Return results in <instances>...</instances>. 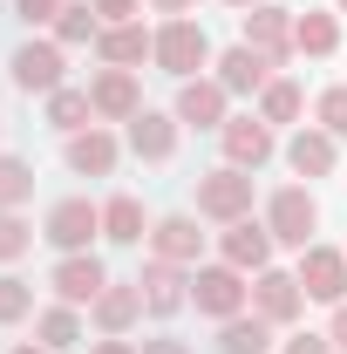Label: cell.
Returning <instances> with one entry per match:
<instances>
[{"instance_id":"d4e9b609","label":"cell","mask_w":347,"mask_h":354,"mask_svg":"<svg viewBox=\"0 0 347 354\" xmlns=\"http://www.w3.org/2000/svg\"><path fill=\"white\" fill-rule=\"evenodd\" d=\"M102 239L136 245V239H143V205H136V198H109V205H102Z\"/></svg>"},{"instance_id":"d6a6232c","label":"cell","mask_w":347,"mask_h":354,"mask_svg":"<svg viewBox=\"0 0 347 354\" xmlns=\"http://www.w3.org/2000/svg\"><path fill=\"white\" fill-rule=\"evenodd\" d=\"M28 307H35V293L21 279H0V320H28Z\"/></svg>"},{"instance_id":"8fae6325","label":"cell","mask_w":347,"mask_h":354,"mask_svg":"<svg viewBox=\"0 0 347 354\" xmlns=\"http://www.w3.org/2000/svg\"><path fill=\"white\" fill-rule=\"evenodd\" d=\"M177 123H191V130H225V82L191 75V82L177 88Z\"/></svg>"},{"instance_id":"5b68a950","label":"cell","mask_w":347,"mask_h":354,"mask_svg":"<svg viewBox=\"0 0 347 354\" xmlns=\"http://www.w3.org/2000/svg\"><path fill=\"white\" fill-rule=\"evenodd\" d=\"M191 300H198V313L232 320V313L245 307V279H238V266H198V279H191Z\"/></svg>"},{"instance_id":"8d00e7d4","label":"cell","mask_w":347,"mask_h":354,"mask_svg":"<svg viewBox=\"0 0 347 354\" xmlns=\"http://www.w3.org/2000/svg\"><path fill=\"white\" fill-rule=\"evenodd\" d=\"M327 341H334V348L347 354V300H341V307H334V327H327Z\"/></svg>"},{"instance_id":"4fadbf2b","label":"cell","mask_w":347,"mask_h":354,"mask_svg":"<svg viewBox=\"0 0 347 354\" xmlns=\"http://www.w3.org/2000/svg\"><path fill=\"white\" fill-rule=\"evenodd\" d=\"M88 102H95V116H109V123H130L136 109H143V95H136V75L130 68H102L95 88H88Z\"/></svg>"},{"instance_id":"83f0119b","label":"cell","mask_w":347,"mask_h":354,"mask_svg":"<svg viewBox=\"0 0 347 354\" xmlns=\"http://www.w3.org/2000/svg\"><path fill=\"white\" fill-rule=\"evenodd\" d=\"M88 35H95V7H88V0H68V7L55 14V41L68 48V41H88Z\"/></svg>"},{"instance_id":"484cf974","label":"cell","mask_w":347,"mask_h":354,"mask_svg":"<svg viewBox=\"0 0 347 354\" xmlns=\"http://www.w3.org/2000/svg\"><path fill=\"white\" fill-rule=\"evenodd\" d=\"M88 116H95L88 88H55V95H48V123H55V130H82Z\"/></svg>"},{"instance_id":"f1b7e54d","label":"cell","mask_w":347,"mask_h":354,"mask_svg":"<svg viewBox=\"0 0 347 354\" xmlns=\"http://www.w3.org/2000/svg\"><path fill=\"white\" fill-rule=\"evenodd\" d=\"M82 327H75V307H48L41 313V348H75Z\"/></svg>"},{"instance_id":"2e32d148","label":"cell","mask_w":347,"mask_h":354,"mask_svg":"<svg viewBox=\"0 0 347 354\" xmlns=\"http://www.w3.org/2000/svg\"><path fill=\"white\" fill-rule=\"evenodd\" d=\"M136 286H143V307H150V313H177L184 300H191V293H184V272H177L171 259H150Z\"/></svg>"},{"instance_id":"e575fe53","label":"cell","mask_w":347,"mask_h":354,"mask_svg":"<svg viewBox=\"0 0 347 354\" xmlns=\"http://www.w3.org/2000/svg\"><path fill=\"white\" fill-rule=\"evenodd\" d=\"M88 7H95L109 28H116V21H130V14H143V0H88Z\"/></svg>"},{"instance_id":"44dd1931","label":"cell","mask_w":347,"mask_h":354,"mask_svg":"<svg viewBox=\"0 0 347 354\" xmlns=\"http://www.w3.org/2000/svg\"><path fill=\"white\" fill-rule=\"evenodd\" d=\"M150 245H157V259H171V266H191L198 252H205V232L191 218H164L157 232H150Z\"/></svg>"},{"instance_id":"4dcf8cb0","label":"cell","mask_w":347,"mask_h":354,"mask_svg":"<svg viewBox=\"0 0 347 354\" xmlns=\"http://www.w3.org/2000/svg\"><path fill=\"white\" fill-rule=\"evenodd\" d=\"M35 245V225L21 218V212H0V259H21Z\"/></svg>"},{"instance_id":"603a6c76","label":"cell","mask_w":347,"mask_h":354,"mask_svg":"<svg viewBox=\"0 0 347 354\" xmlns=\"http://www.w3.org/2000/svg\"><path fill=\"white\" fill-rule=\"evenodd\" d=\"M136 313H143V286H102V300H95V320H102V327H109V334H123V327H130Z\"/></svg>"},{"instance_id":"9a60e30c","label":"cell","mask_w":347,"mask_h":354,"mask_svg":"<svg viewBox=\"0 0 347 354\" xmlns=\"http://www.w3.org/2000/svg\"><path fill=\"white\" fill-rule=\"evenodd\" d=\"M245 48H259V55H272V62H279V55H293V14H279V7H252V14H245Z\"/></svg>"},{"instance_id":"d6986e66","label":"cell","mask_w":347,"mask_h":354,"mask_svg":"<svg viewBox=\"0 0 347 354\" xmlns=\"http://www.w3.org/2000/svg\"><path fill=\"white\" fill-rule=\"evenodd\" d=\"M68 171L109 177V171H116V136H109V130H75V136H68Z\"/></svg>"},{"instance_id":"30bf717a","label":"cell","mask_w":347,"mask_h":354,"mask_svg":"<svg viewBox=\"0 0 347 354\" xmlns=\"http://www.w3.org/2000/svg\"><path fill=\"white\" fill-rule=\"evenodd\" d=\"M218 82H225V95H252V88L272 82V55H259V48H225L218 55Z\"/></svg>"},{"instance_id":"ab89813d","label":"cell","mask_w":347,"mask_h":354,"mask_svg":"<svg viewBox=\"0 0 347 354\" xmlns=\"http://www.w3.org/2000/svg\"><path fill=\"white\" fill-rule=\"evenodd\" d=\"M95 354H136V348H123V341H102V348H95Z\"/></svg>"},{"instance_id":"ac0fdd59","label":"cell","mask_w":347,"mask_h":354,"mask_svg":"<svg viewBox=\"0 0 347 354\" xmlns=\"http://www.w3.org/2000/svg\"><path fill=\"white\" fill-rule=\"evenodd\" d=\"M130 150H136V157H150V164H164V157L177 150V123H171V116H157V109H136V116H130Z\"/></svg>"},{"instance_id":"d590c367","label":"cell","mask_w":347,"mask_h":354,"mask_svg":"<svg viewBox=\"0 0 347 354\" xmlns=\"http://www.w3.org/2000/svg\"><path fill=\"white\" fill-rule=\"evenodd\" d=\"M286 354H341V348H334L327 334H293V341H286Z\"/></svg>"},{"instance_id":"ba28073f","label":"cell","mask_w":347,"mask_h":354,"mask_svg":"<svg viewBox=\"0 0 347 354\" xmlns=\"http://www.w3.org/2000/svg\"><path fill=\"white\" fill-rule=\"evenodd\" d=\"M300 300H306L300 272H272V266H265V272H259V286H252V307H259L265 320H272V327L300 320Z\"/></svg>"},{"instance_id":"9c48e42d","label":"cell","mask_w":347,"mask_h":354,"mask_svg":"<svg viewBox=\"0 0 347 354\" xmlns=\"http://www.w3.org/2000/svg\"><path fill=\"white\" fill-rule=\"evenodd\" d=\"M95 232H102V212H95L88 198H62V205L48 212V239H55L62 252H82Z\"/></svg>"},{"instance_id":"1f68e13d","label":"cell","mask_w":347,"mask_h":354,"mask_svg":"<svg viewBox=\"0 0 347 354\" xmlns=\"http://www.w3.org/2000/svg\"><path fill=\"white\" fill-rule=\"evenodd\" d=\"M320 130L347 136V88H327V95H320Z\"/></svg>"},{"instance_id":"cb8c5ba5","label":"cell","mask_w":347,"mask_h":354,"mask_svg":"<svg viewBox=\"0 0 347 354\" xmlns=\"http://www.w3.org/2000/svg\"><path fill=\"white\" fill-rule=\"evenodd\" d=\"M293 48H300V55H334V48H341V21H334V14H300V21H293Z\"/></svg>"},{"instance_id":"f546056e","label":"cell","mask_w":347,"mask_h":354,"mask_svg":"<svg viewBox=\"0 0 347 354\" xmlns=\"http://www.w3.org/2000/svg\"><path fill=\"white\" fill-rule=\"evenodd\" d=\"M259 116H265V123H293V116H300V88H293V82H265Z\"/></svg>"},{"instance_id":"7a4b0ae2","label":"cell","mask_w":347,"mask_h":354,"mask_svg":"<svg viewBox=\"0 0 347 354\" xmlns=\"http://www.w3.org/2000/svg\"><path fill=\"white\" fill-rule=\"evenodd\" d=\"M198 212L205 218H245L252 212V177L238 171V164H218V171H205L198 177Z\"/></svg>"},{"instance_id":"7bdbcfd3","label":"cell","mask_w":347,"mask_h":354,"mask_svg":"<svg viewBox=\"0 0 347 354\" xmlns=\"http://www.w3.org/2000/svg\"><path fill=\"white\" fill-rule=\"evenodd\" d=\"M341 14H347V0H341Z\"/></svg>"},{"instance_id":"ffe728a7","label":"cell","mask_w":347,"mask_h":354,"mask_svg":"<svg viewBox=\"0 0 347 354\" xmlns=\"http://www.w3.org/2000/svg\"><path fill=\"white\" fill-rule=\"evenodd\" d=\"M272 348V320L265 313H232L225 334H218V354H265Z\"/></svg>"},{"instance_id":"7c38bea8","label":"cell","mask_w":347,"mask_h":354,"mask_svg":"<svg viewBox=\"0 0 347 354\" xmlns=\"http://www.w3.org/2000/svg\"><path fill=\"white\" fill-rule=\"evenodd\" d=\"M14 82L28 88H41V95H55L62 88V41H28L21 55H14Z\"/></svg>"},{"instance_id":"6da1fadb","label":"cell","mask_w":347,"mask_h":354,"mask_svg":"<svg viewBox=\"0 0 347 354\" xmlns=\"http://www.w3.org/2000/svg\"><path fill=\"white\" fill-rule=\"evenodd\" d=\"M205 62H212V41H205V28H198V21H184V14H177V21L157 28V68H164V75L191 82Z\"/></svg>"},{"instance_id":"5bb4252c","label":"cell","mask_w":347,"mask_h":354,"mask_svg":"<svg viewBox=\"0 0 347 354\" xmlns=\"http://www.w3.org/2000/svg\"><path fill=\"white\" fill-rule=\"evenodd\" d=\"M265 259H272V225L232 218V232H225V266H238V272H265Z\"/></svg>"},{"instance_id":"b9f144b4","label":"cell","mask_w":347,"mask_h":354,"mask_svg":"<svg viewBox=\"0 0 347 354\" xmlns=\"http://www.w3.org/2000/svg\"><path fill=\"white\" fill-rule=\"evenodd\" d=\"M14 354H48V348H14Z\"/></svg>"},{"instance_id":"3957f363","label":"cell","mask_w":347,"mask_h":354,"mask_svg":"<svg viewBox=\"0 0 347 354\" xmlns=\"http://www.w3.org/2000/svg\"><path fill=\"white\" fill-rule=\"evenodd\" d=\"M265 225H272V245H313V225H320V205H313V191H279L272 198V212H265Z\"/></svg>"},{"instance_id":"e0dca14e","label":"cell","mask_w":347,"mask_h":354,"mask_svg":"<svg viewBox=\"0 0 347 354\" xmlns=\"http://www.w3.org/2000/svg\"><path fill=\"white\" fill-rule=\"evenodd\" d=\"M95 48H102L109 68H130V62H143V55H157V35H143L136 21H116V28L95 35Z\"/></svg>"},{"instance_id":"7402d4cb","label":"cell","mask_w":347,"mask_h":354,"mask_svg":"<svg viewBox=\"0 0 347 354\" xmlns=\"http://www.w3.org/2000/svg\"><path fill=\"white\" fill-rule=\"evenodd\" d=\"M286 164H293L300 177H327L334 171V136L327 130H300L293 143H286Z\"/></svg>"},{"instance_id":"836d02e7","label":"cell","mask_w":347,"mask_h":354,"mask_svg":"<svg viewBox=\"0 0 347 354\" xmlns=\"http://www.w3.org/2000/svg\"><path fill=\"white\" fill-rule=\"evenodd\" d=\"M62 7H68V0H14V14H21L28 28H48V21H55Z\"/></svg>"},{"instance_id":"8992f818","label":"cell","mask_w":347,"mask_h":354,"mask_svg":"<svg viewBox=\"0 0 347 354\" xmlns=\"http://www.w3.org/2000/svg\"><path fill=\"white\" fill-rule=\"evenodd\" d=\"M218 143H225V164L259 171L265 157H272V123H265V116H232V123L218 130Z\"/></svg>"},{"instance_id":"60d3db41","label":"cell","mask_w":347,"mask_h":354,"mask_svg":"<svg viewBox=\"0 0 347 354\" xmlns=\"http://www.w3.org/2000/svg\"><path fill=\"white\" fill-rule=\"evenodd\" d=\"M225 7H259V0H225Z\"/></svg>"},{"instance_id":"4316f807","label":"cell","mask_w":347,"mask_h":354,"mask_svg":"<svg viewBox=\"0 0 347 354\" xmlns=\"http://www.w3.org/2000/svg\"><path fill=\"white\" fill-rule=\"evenodd\" d=\"M21 198H35V171L21 157H0V212H14Z\"/></svg>"},{"instance_id":"52a82bcc","label":"cell","mask_w":347,"mask_h":354,"mask_svg":"<svg viewBox=\"0 0 347 354\" xmlns=\"http://www.w3.org/2000/svg\"><path fill=\"white\" fill-rule=\"evenodd\" d=\"M102 286H109V272L88 259V252H68V259L55 266V293H62V307H95Z\"/></svg>"},{"instance_id":"f35d334b","label":"cell","mask_w":347,"mask_h":354,"mask_svg":"<svg viewBox=\"0 0 347 354\" xmlns=\"http://www.w3.org/2000/svg\"><path fill=\"white\" fill-rule=\"evenodd\" d=\"M157 7H164V14H191V0H157Z\"/></svg>"},{"instance_id":"277c9868","label":"cell","mask_w":347,"mask_h":354,"mask_svg":"<svg viewBox=\"0 0 347 354\" xmlns=\"http://www.w3.org/2000/svg\"><path fill=\"white\" fill-rule=\"evenodd\" d=\"M300 286H306V300H327V307H341V300H347V252L306 245V252H300Z\"/></svg>"},{"instance_id":"74e56055","label":"cell","mask_w":347,"mask_h":354,"mask_svg":"<svg viewBox=\"0 0 347 354\" xmlns=\"http://www.w3.org/2000/svg\"><path fill=\"white\" fill-rule=\"evenodd\" d=\"M143 354H184L177 341H143Z\"/></svg>"}]
</instances>
